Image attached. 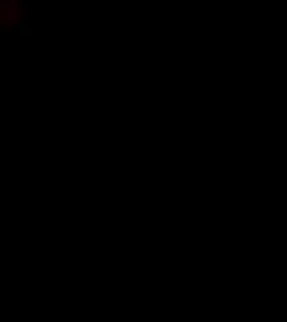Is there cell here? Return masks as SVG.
<instances>
[{
	"mask_svg": "<svg viewBox=\"0 0 287 322\" xmlns=\"http://www.w3.org/2000/svg\"><path fill=\"white\" fill-rule=\"evenodd\" d=\"M18 5H20V0H0V20L18 23Z\"/></svg>",
	"mask_w": 287,
	"mask_h": 322,
	"instance_id": "6da1fadb",
	"label": "cell"
}]
</instances>
